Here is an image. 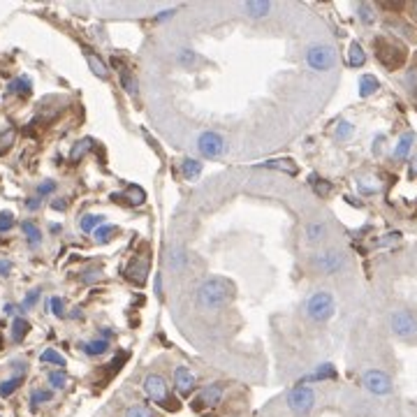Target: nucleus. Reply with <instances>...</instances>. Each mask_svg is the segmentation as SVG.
<instances>
[{
	"label": "nucleus",
	"instance_id": "f257e3e1",
	"mask_svg": "<svg viewBox=\"0 0 417 417\" xmlns=\"http://www.w3.org/2000/svg\"><path fill=\"white\" fill-rule=\"evenodd\" d=\"M232 297H234V286H232L230 281H225V278H209V281H204L195 293L197 306L209 308V311L225 306Z\"/></svg>",
	"mask_w": 417,
	"mask_h": 417
},
{
	"label": "nucleus",
	"instance_id": "f03ea898",
	"mask_svg": "<svg viewBox=\"0 0 417 417\" xmlns=\"http://www.w3.org/2000/svg\"><path fill=\"white\" fill-rule=\"evenodd\" d=\"M373 54L380 61L382 68L387 70H399L403 63L408 61V49L403 46L399 39L378 35L373 39Z\"/></svg>",
	"mask_w": 417,
	"mask_h": 417
},
{
	"label": "nucleus",
	"instance_id": "7ed1b4c3",
	"mask_svg": "<svg viewBox=\"0 0 417 417\" xmlns=\"http://www.w3.org/2000/svg\"><path fill=\"white\" fill-rule=\"evenodd\" d=\"M144 392H147V396L151 401L158 403V406L165 408V410H169V413H176V410L181 408V403L169 396L167 382H165L163 376H158V373H151L144 378Z\"/></svg>",
	"mask_w": 417,
	"mask_h": 417
},
{
	"label": "nucleus",
	"instance_id": "20e7f679",
	"mask_svg": "<svg viewBox=\"0 0 417 417\" xmlns=\"http://www.w3.org/2000/svg\"><path fill=\"white\" fill-rule=\"evenodd\" d=\"M286 403L290 408V413L297 417H308L311 410L315 408V392L308 385H297L288 392Z\"/></svg>",
	"mask_w": 417,
	"mask_h": 417
},
{
	"label": "nucleus",
	"instance_id": "39448f33",
	"mask_svg": "<svg viewBox=\"0 0 417 417\" xmlns=\"http://www.w3.org/2000/svg\"><path fill=\"white\" fill-rule=\"evenodd\" d=\"M336 311V302H334V295L324 293V290H317V293H313L308 297L306 302V313L311 320L315 322H327L329 317L334 315Z\"/></svg>",
	"mask_w": 417,
	"mask_h": 417
},
{
	"label": "nucleus",
	"instance_id": "423d86ee",
	"mask_svg": "<svg viewBox=\"0 0 417 417\" xmlns=\"http://www.w3.org/2000/svg\"><path fill=\"white\" fill-rule=\"evenodd\" d=\"M306 63L308 68H313L317 72H327L336 65V49L329 44H313L306 51Z\"/></svg>",
	"mask_w": 417,
	"mask_h": 417
},
{
	"label": "nucleus",
	"instance_id": "0eeeda50",
	"mask_svg": "<svg viewBox=\"0 0 417 417\" xmlns=\"http://www.w3.org/2000/svg\"><path fill=\"white\" fill-rule=\"evenodd\" d=\"M362 385H364V389L367 392H371L373 396H387V394H392V378L385 373V371H380V369H369V371H364V376H362Z\"/></svg>",
	"mask_w": 417,
	"mask_h": 417
},
{
	"label": "nucleus",
	"instance_id": "6e6552de",
	"mask_svg": "<svg viewBox=\"0 0 417 417\" xmlns=\"http://www.w3.org/2000/svg\"><path fill=\"white\" fill-rule=\"evenodd\" d=\"M197 149H200L202 156L209 158V160H218V158L225 154V139L218 135V132L207 130L197 137Z\"/></svg>",
	"mask_w": 417,
	"mask_h": 417
},
{
	"label": "nucleus",
	"instance_id": "1a4fd4ad",
	"mask_svg": "<svg viewBox=\"0 0 417 417\" xmlns=\"http://www.w3.org/2000/svg\"><path fill=\"white\" fill-rule=\"evenodd\" d=\"M223 394H225V385L223 382H214V385H207L202 387L197 396L193 399V408L195 410H211L216 408L218 403L223 401Z\"/></svg>",
	"mask_w": 417,
	"mask_h": 417
},
{
	"label": "nucleus",
	"instance_id": "9d476101",
	"mask_svg": "<svg viewBox=\"0 0 417 417\" xmlns=\"http://www.w3.org/2000/svg\"><path fill=\"white\" fill-rule=\"evenodd\" d=\"M389 322H392V332L396 336H401V339H413V336H417V320L408 311H396V313H392V320Z\"/></svg>",
	"mask_w": 417,
	"mask_h": 417
},
{
	"label": "nucleus",
	"instance_id": "9b49d317",
	"mask_svg": "<svg viewBox=\"0 0 417 417\" xmlns=\"http://www.w3.org/2000/svg\"><path fill=\"white\" fill-rule=\"evenodd\" d=\"M315 267L322 271V274H336L339 269L346 267V255L336 253V250H327V253H320L313 257Z\"/></svg>",
	"mask_w": 417,
	"mask_h": 417
},
{
	"label": "nucleus",
	"instance_id": "f8f14e48",
	"mask_svg": "<svg viewBox=\"0 0 417 417\" xmlns=\"http://www.w3.org/2000/svg\"><path fill=\"white\" fill-rule=\"evenodd\" d=\"M174 387L181 396H190L195 389V373L188 367H178L174 371Z\"/></svg>",
	"mask_w": 417,
	"mask_h": 417
},
{
	"label": "nucleus",
	"instance_id": "ddd939ff",
	"mask_svg": "<svg viewBox=\"0 0 417 417\" xmlns=\"http://www.w3.org/2000/svg\"><path fill=\"white\" fill-rule=\"evenodd\" d=\"M147 274H149V257L147 255L130 260L128 269H125V276H128L132 283H137V286H142V283L147 281Z\"/></svg>",
	"mask_w": 417,
	"mask_h": 417
},
{
	"label": "nucleus",
	"instance_id": "4468645a",
	"mask_svg": "<svg viewBox=\"0 0 417 417\" xmlns=\"http://www.w3.org/2000/svg\"><path fill=\"white\" fill-rule=\"evenodd\" d=\"M336 378V369H334V364H320L313 373H308V376H304V378L299 380V385H306V382H322V380H334Z\"/></svg>",
	"mask_w": 417,
	"mask_h": 417
},
{
	"label": "nucleus",
	"instance_id": "2eb2a0df",
	"mask_svg": "<svg viewBox=\"0 0 417 417\" xmlns=\"http://www.w3.org/2000/svg\"><path fill=\"white\" fill-rule=\"evenodd\" d=\"M181 174L185 181H195V178H200L202 174V163L195 160V158H185L181 163Z\"/></svg>",
	"mask_w": 417,
	"mask_h": 417
},
{
	"label": "nucleus",
	"instance_id": "dca6fc26",
	"mask_svg": "<svg viewBox=\"0 0 417 417\" xmlns=\"http://www.w3.org/2000/svg\"><path fill=\"white\" fill-rule=\"evenodd\" d=\"M413 142H415L413 132H406V135H401L399 144L394 147V158H396V160H406V158L410 156V149H413Z\"/></svg>",
	"mask_w": 417,
	"mask_h": 417
},
{
	"label": "nucleus",
	"instance_id": "f3484780",
	"mask_svg": "<svg viewBox=\"0 0 417 417\" xmlns=\"http://www.w3.org/2000/svg\"><path fill=\"white\" fill-rule=\"evenodd\" d=\"M114 65H118V72H121V86L128 91V95H137V79H135V75H132L128 68H123L116 58H114Z\"/></svg>",
	"mask_w": 417,
	"mask_h": 417
},
{
	"label": "nucleus",
	"instance_id": "a211bd4d",
	"mask_svg": "<svg viewBox=\"0 0 417 417\" xmlns=\"http://www.w3.org/2000/svg\"><path fill=\"white\" fill-rule=\"evenodd\" d=\"M185 262H188V255H185V250L181 246H172L167 250V264H169V269H183Z\"/></svg>",
	"mask_w": 417,
	"mask_h": 417
},
{
	"label": "nucleus",
	"instance_id": "6ab92c4d",
	"mask_svg": "<svg viewBox=\"0 0 417 417\" xmlns=\"http://www.w3.org/2000/svg\"><path fill=\"white\" fill-rule=\"evenodd\" d=\"M364 63H367V54H364L362 44L353 42L348 46V65H350V68H362Z\"/></svg>",
	"mask_w": 417,
	"mask_h": 417
},
{
	"label": "nucleus",
	"instance_id": "aec40b11",
	"mask_svg": "<svg viewBox=\"0 0 417 417\" xmlns=\"http://www.w3.org/2000/svg\"><path fill=\"white\" fill-rule=\"evenodd\" d=\"M357 89H360V95L362 98H369V95H373V93L380 89V82L373 75H364V77H360V84H357Z\"/></svg>",
	"mask_w": 417,
	"mask_h": 417
},
{
	"label": "nucleus",
	"instance_id": "412c9836",
	"mask_svg": "<svg viewBox=\"0 0 417 417\" xmlns=\"http://www.w3.org/2000/svg\"><path fill=\"white\" fill-rule=\"evenodd\" d=\"M30 332V322L26 320V317H15V322H12V341L15 343H21L24 336Z\"/></svg>",
	"mask_w": 417,
	"mask_h": 417
},
{
	"label": "nucleus",
	"instance_id": "4be33fe9",
	"mask_svg": "<svg viewBox=\"0 0 417 417\" xmlns=\"http://www.w3.org/2000/svg\"><path fill=\"white\" fill-rule=\"evenodd\" d=\"M82 350L89 357H98V355H104L109 350V341L107 339H95V341H89V343H84L82 346Z\"/></svg>",
	"mask_w": 417,
	"mask_h": 417
},
{
	"label": "nucleus",
	"instance_id": "5701e85b",
	"mask_svg": "<svg viewBox=\"0 0 417 417\" xmlns=\"http://www.w3.org/2000/svg\"><path fill=\"white\" fill-rule=\"evenodd\" d=\"M86 61H89V68H91V72L95 77H100V79H107V65H104L100 58H98L95 54H91V51H86Z\"/></svg>",
	"mask_w": 417,
	"mask_h": 417
},
{
	"label": "nucleus",
	"instance_id": "b1692460",
	"mask_svg": "<svg viewBox=\"0 0 417 417\" xmlns=\"http://www.w3.org/2000/svg\"><path fill=\"white\" fill-rule=\"evenodd\" d=\"M21 385H24V373H19V376H15V378L0 382V396H3V399H8V396L15 394Z\"/></svg>",
	"mask_w": 417,
	"mask_h": 417
},
{
	"label": "nucleus",
	"instance_id": "393cba45",
	"mask_svg": "<svg viewBox=\"0 0 417 417\" xmlns=\"http://www.w3.org/2000/svg\"><path fill=\"white\" fill-rule=\"evenodd\" d=\"M243 10H246V15L260 19V17H264V15H269L271 5L264 3V0H253V3H246V5H243Z\"/></svg>",
	"mask_w": 417,
	"mask_h": 417
},
{
	"label": "nucleus",
	"instance_id": "a878e982",
	"mask_svg": "<svg viewBox=\"0 0 417 417\" xmlns=\"http://www.w3.org/2000/svg\"><path fill=\"white\" fill-rule=\"evenodd\" d=\"M104 223V218L102 216H98V214H86L82 221H79V225H82V232H86V234H91V232H95L100 225Z\"/></svg>",
	"mask_w": 417,
	"mask_h": 417
},
{
	"label": "nucleus",
	"instance_id": "bb28decb",
	"mask_svg": "<svg viewBox=\"0 0 417 417\" xmlns=\"http://www.w3.org/2000/svg\"><path fill=\"white\" fill-rule=\"evenodd\" d=\"M8 91H10V93H19V95H30L33 84H30L28 77H17L15 82L8 86Z\"/></svg>",
	"mask_w": 417,
	"mask_h": 417
},
{
	"label": "nucleus",
	"instance_id": "cd10ccee",
	"mask_svg": "<svg viewBox=\"0 0 417 417\" xmlns=\"http://www.w3.org/2000/svg\"><path fill=\"white\" fill-rule=\"evenodd\" d=\"M21 230H24V234L28 237V241H30V246H37L39 241H42V232H39V228L35 223H30V221H26L24 225H21Z\"/></svg>",
	"mask_w": 417,
	"mask_h": 417
},
{
	"label": "nucleus",
	"instance_id": "c85d7f7f",
	"mask_svg": "<svg viewBox=\"0 0 417 417\" xmlns=\"http://www.w3.org/2000/svg\"><path fill=\"white\" fill-rule=\"evenodd\" d=\"M51 399H54V392H51V389H33L30 406L37 408V406H42V403H49Z\"/></svg>",
	"mask_w": 417,
	"mask_h": 417
},
{
	"label": "nucleus",
	"instance_id": "c756f323",
	"mask_svg": "<svg viewBox=\"0 0 417 417\" xmlns=\"http://www.w3.org/2000/svg\"><path fill=\"white\" fill-rule=\"evenodd\" d=\"M39 362L44 364H56V367H65V357L54 348H46L42 355H39Z\"/></svg>",
	"mask_w": 417,
	"mask_h": 417
},
{
	"label": "nucleus",
	"instance_id": "7c9ffc66",
	"mask_svg": "<svg viewBox=\"0 0 417 417\" xmlns=\"http://www.w3.org/2000/svg\"><path fill=\"white\" fill-rule=\"evenodd\" d=\"M357 17H360L362 24H367V26L376 24V10H373V5H369V3L357 5Z\"/></svg>",
	"mask_w": 417,
	"mask_h": 417
},
{
	"label": "nucleus",
	"instance_id": "2f4dec72",
	"mask_svg": "<svg viewBox=\"0 0 417 417\" xmlns=\"http://www.w3.org/2000/svg\"><path fill=\"white\" fill-rule=\"evenodd\" d=\"M324 234H327V228H324L322 223H308L306 225V237L311 241H320V239H324Z\"/></svg>",
	"mask_w": 417,
	"mask_h": 417
},
{
	"label": "nucleus",
	"instance_id": "473e14b6",
	"mask_svg": "<svg viewBox=\"0 0 417 417\" xmlns=\"http://www.w3.org/2000/svg\"><path fill=\"white\" fill-rule=\"evenodd\" d=\"M93 234H95V239H98V243H107L111 237L116 234V225H100V228H98L95 232H93Z\"/></svg>",
	"mask_w": 417,
	"mask_h": 417
},
{
	"label": "nucleus",
	"instance_id": "72a5a7b5",
	"mask_svg": "<svg viewBox=\"0 0 417 417\" xmlns=\"http://www.w3.org/2000/svg\"><path fill=\"white\" fill-rule=\"evenodd\" d=\"M111 200H114V202L116 200H130V204H142L144 200H147V195H144L139 188H130L125 195H111Z\"/></svg>",
	"mask_w": 417,
	"mask_h": 417
},
{
	"label": "nucleus",
	"instance_id": "f704fd0d",
	"mask_svg": "<svg viewBox=\"0 0 417 417\" xmlns=\"http://www.w3.org/2000/svg\"><path fill=\"white\" fill-rule=\"evenodd\" d=\"M125 417H156L154 408L144 406V403H135V406H130L125 410Z\"/></svg>",
	"mask_w": 417,
	"mask_h": 417
},
{
	"label": "nucleus",
	"instance_id": "c9c22d12",
	"mask_svg": "<svg viewBox=\"0 0 417 417\" xmlns=\"http://www.w3.org/2000/svg\"><path fill=\"white\" fill-rule=\"evenodd\" d=\"M357 185H360L362 193H378L380 190V183L376 181L373 176H360L357 178Z\"/></svg>",
	"mask_w": 417,
	"mask_h": 417
},
{
	"label": "nucleus",
	"instance_id": "e433bc0d",
	"mask_svg": "<svg viewBox=\"0 0 417 417\" xmlns=\"http://www.w3.org/2000/svg\"><path fill=\"white\" fill-rule=\"evenodd\" d=\"M353 132H355L353 123H348V121H339L334 128V135H336V139H341V142H346V139L353 137Z\"/></svg>",
	"mask_w": 417,
	"mask_h": 417
},
{
	"label": "nucleus",
	"instance_id": "4c0bfd02",
	"mask_svg": "<svg viewBox=\"0 0 417 417\" xmlns=\"http://www.w3.org/2000/svg\"><path fill=\"white\" fill-rule=\"evenodd\" d=\"M403 86H406L410 95H413L415 100H417V68H410L406 72V77H403Z\"/></svg>",
	"mask_w": 417,
	"mask_h": 417
},
{
	"label": "nucleus",
	"instance_id": "58836bf2",
	"mask_svg": "<svg viewBox=\"0 0 417 417\" xmlns=\"http://www.w3.org/2000/svg\"><path fill=\"white\" fill-rule=\"evenodd\" d=\"M49 385L54 389H63L68 385V373L65 371H51L49 373Z\"/></svg>",
	"mask_w": 417,
	"mask_h": 417
},
{
	"label": "nucleus",
	"instance_id": "ea45409f",
	"mask_svg": "<svg viewBox=\"0 0 417 417\" xmlns=\"http://www.w3.org/2000/svg\"><path fill=\"white\" fill-rule=\"evenodd\" d=\"M89 149H93V139H91V137H86V139H82V142H79V144H75V149H72L70 158H72V160H79V158H82Z\"/></svg>",
	"mask_w": 417,
	"mask_h": 417
},
{
	"label": "nucleus",
	"instance_id": "a19ab883",
	"mask_svg": "<svg viewBox=\"0 0 417 417\" xmlns=\"http://www.w3.org/2000/svg\"><path fill=\"white\" fill-rule=\"evenodd\" d=\"M12 144H15V130H5V132H0V156L8 151Z\"/></svg>",
	"mask_w": 417,
	"mask_h": 417
},
{
	"label": "nucleus",
	"instance_id": "79ce46f5",
	"mask_svg": "<svg viewBox=\"0 0 417 417\" xmlns=\"http://www.w3.org/2000/svg\"><path fill=\"white\" fill-rule=\"evenodd\" d=\"M49 308H51V313H54L56 317H63L65 315V304H63L61 297H51V299H49Z\"/></svg>",
	"mask_w": 417,
	"mask_h": 417
},
{
	"label": "nucleus",
	"instance_id": "37998d69",
	"mask_svg": "<svg viewBox=\"0 0 417 417\" xmlns=\"http://www.w3.org/2000/svg\"><path fill=\"white\" fill-rule=\"evenodd\" d=\"M264 167H283L288 174H295L297 172L295 163H290V160H269V163H264Z\"/></svg>",
	"mask_w": 417,
	"mask_h": 417
},
{
	"label": "nucleus",
	"instance_id": "c03bdc74",
	"mask_svg": "<svg viewBox=\"0 0 417 417\" xmlns=\"http://www.w3.org/2000/svg\"><path fill=\"white\" fill-rule=\"evenodd\" d=\"M311 183L315 185L313 190H315L317 195H322V197H324V195H329V183H327V181H322V178H317V174L311 176Z\"/></svg>",
	"mask_w": 417,
	"mask_h": 417
},
{
	"label": "nucleus",
	"instance_id": "a18cd8bd",
	"mask_svg": "<svg viewBox=\"0 0 417 417\" xmlns=\"http://www.w3.org/2000/svg\"><path fill=\"white\" fill-rule=\"evenodd\" d=\"M56 190V181H51V178H46V181H42L37 185V195L39 197H46V195H51Z\"/></svg>",
	"mask_w": 417,
	"mask_h": 417
},
{
	"label": "nucleus",
	"instance_id": "49530a36",
	"mask_svg": "<svg viewBox=\"0 0 417 417\" xmlns=\"http://www.w3.org/2000/svg\"><path fill=\"white\" fill-rule=\"evenodd\" d=\"M12 225H15V214L12 211H3L0 214V232H8Z\"/></svg>",
	"mask_w": 417,
	"mask_h": 417
},
{
	"label": "nucleus",
	"instance_id": "de8ad7c7",
	"mask_svg": "<svg viewBox=\"0 0 417 417\" xmlns=\"http://www.w3.org/2000/svg\"><path fill=\"white\" fill-rule=\"evenodd\" d=\"M37 297H39V288H35V290H30L28 295H26V299H24V308H33L37 304Z\"/></svg>",
	"mask_w": 417,
	"mask_h": 417
},
{
	"label": "nucleus",
	"instance_id": "09e8293b",
	"mask_svg": "<svg viewBox=\"0 0 417 417\" xmlns=\"http://www.w3.org/2000/svg\"><path fill=\"white\" fill-rule=\"evenodd\" d=\"M181 63L183 65H193L195 63V54H193V51H188V49L181 51Z\"/></svg>",
	"mask_w": 417,
	"mask_h": 417
},
{
	"label": "nucleus",
	"instance_id": "8fccbe9b",
	"mask_svg": "<svg viewBox=\"0 0 417 417\" xmlns=\"http://www.w3.org/2000/svg\"><path fill=\"white\" fill-rule=\"evenodd\" d=\"M100 276H102L100 271H98V269H93V271H86V274H84V281H86V283H95Z\"/></svg>",
	"mask_w": 417,
	"mask_h": 417
},
{
	"label": "nucleus",
	"instance_id": "3c124183",
	"mask_svg": "<svg viewBox=\"0 0 417 417\" xmlns=\"http://www.w3.org/2000/svg\"><path fill=\"white\" fill-rule=\"evenodd\" d=\"M12 271V262L10 260H0V276H8Z\"/></svg>",
	"mask_w": 417,
	"mask_h": 417
},
{
	"label": "nucleus",
	"instance_id": "603ef678",
	"mask_svg": "<svg viewBox=\"0 0 417 417\" xmlns=\"http://www.w3.org/2000/svg\"><path fill=\"white\" fill-rule=\"evenodd\" d=\"M65 204H68V202H65V200H56L54 204H51V207H54L56 211H65Z\"/></svg>",
	"mask_w": 417,
	"mask_h": 417
},
{
	"label": "nucleus",
	"instance_id": "864d4df0",
	"mask_svg": "<svg viewBox=\"0 0 417 417\" xmlns=\"http://www.w3.org/2000/svg\"><path fill=\"white\" fill-rule=\"evenodd\" d=\"M26 207H28L30 211H35L39 207V200H37V197H35V200H28V202H26Z\"/></svg>",
	"mask_w": 417,
	"mask_h": 417
},
{
	"label": "nucleus",
	"instance_id": "5fc2aeb1",
	"mask_svg": "<svg viewBox=\"0 0 417 417\" xmlns=\"http://www.w3.org/2000/svg\"><path fill=\"white\" fill-rule=\"evenodd\" d=\"M156 295H158V297H163V288H160V274L156 276Z\"/></svg>",
	"mask_w": 417,
	"mask_h": 417
},
{
	"label": "nucleus",
	"instance_id": "6e6d98bb",
	"mask_svg": "<svg viewBox=\"0 0 417 417\" xmlns=\"http://www.w3.org/2000/svg\"><path fill=\"white\" fill-rule=\"evenodd\" d=\"M172 15H174V10H167V12H163V15H158V19H167Z\"/></svg>",
	"mask_w": 417,
	"mask_h": 417
},
{
	"label": "nucleus",
	"instance_id": "4d7b16f0",
	"mask_svg": "<svg viewBox=\"0 0 417 417\" xmlns=\"http://www.w3.org/2000/svg\"><path fill=\"white\" fill-rule=\"evenodd\" d=\"M0 348H3V339H0Z\"/></svg>",
	"mask_w": 417,
	"mask_h": 417
},
{
	"label": "nucleus",
	"instance_id": "13d9d810",
	"mask_svg": "<svg viewBox=\"0 0 417 417\" xmlns=\"http://www.w3.org/2000/svg\"><path fill=\"white\" fill-rule=\"evenodd\" d=\"M415 169H417V160H415Z\"/></svg>",
	"mask_w": 417,
	"mask_h": 417
}]
</instances>
